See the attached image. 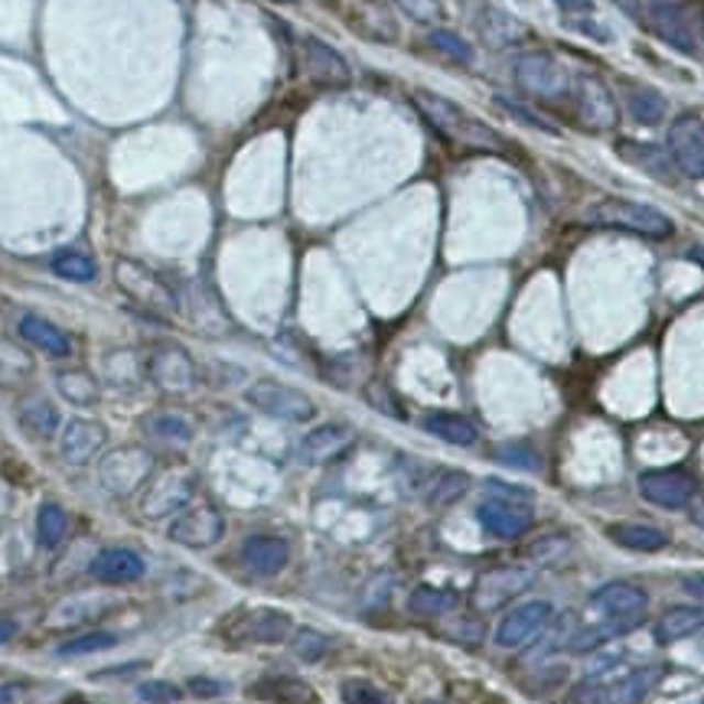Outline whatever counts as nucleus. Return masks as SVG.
<instances>
[{"instance_id": "dca6fc26", "label": "nucleus", "mask_w": 704, "mask_h": 704, "mask_svg": "<svg viewBox=\"0 0 704 704\" xmlns=\"http://www.w3.org/2000/svg\"><path fill=\"white\" fill-rule=\"evenodd\" d=\"M574 101H578V111L581 118L594 128V131H610L619 121V108H616V98L610 88L604 86V79L591 76V73H581L574 79Z\"/></svg>"}, {"instance_id": "2eb2a0df", "label": "nucleus", "mask_w": 704, "mask_h": 704, "mask_svg": "<svg viewBox=\"0 0 704 704\" xmlns=\"http://www.w3.org/2000/svg\"><path fill=\"white\" fill-rule=\"evenodd\" d=\"M516 82L526 88L528 95L558 98L568 91V69L548 53H526L516 59Z\"/></svg>"}, {"instance_id": "39448f33", "label": "nucleus", "mask_w": 704, "mask_h": 704, "mask_svg": "<svg viewBox=\"0 0 704 704\" xmlns=\"http://www.w3.org/2000/svg\"><path fill=\"white\" fill-rule=\"evenodd\" d=\"M245 398H249L252 408H258L267 418L290 421V425L314 421V415H317V405H314L310 395H304L300 388L280 385V382H274V378H258L255 385H249Z\"/></svg>"}, {"instance_id": "bb28decb", "label": "nucleus", "mask_w": 704, "mask_h": 704, "mask_svg": "<svg viewBox=\"0 0 704 704\" xmlns=\"http://www.w3.org/2000/svg\"><path fill=\"white\" fill-rule=\"evenodd\" d=\"M352 443V431L346 425H320L300 440V460L304 463H327L340 457Z\"/></svg>"}, {"instance_id": "58836bf2", "label": "nucleus", "mask_w": 704, "mask_h": 704, "mask_svg": "<svg viewBox=\"0 0 704 704\" xmlns=\"http://www.w3.org/2000/svg\"><path fill=\"white\" fill-rule=\"evenodd\" d=\"M428 43L435 46V53H440L443 59H450L457 66H473V59H476L473 46L460 33H453V30H431Z\"/></svg>"}, {"instance_id": "c9c22d12", "label": "nucleus", "mask_w": 704, "mask_h": 704, "mask_svg": "<svg viewBox=\"0 0 704 704\" xmlns=\"http://www.w3.org/2000/svg\"><path fill=\"white\" fill-rule=\"evenodd\" d=\"M619 154H623L626 161H632V164L646 167L649 174H656V170H659L662 179H669V174H672V157H669V151H662V147L636 144V141H623V144H619Z\"/></svg>"}, {"instance_id": "6ab92c4d", "label": "nucleus", "mask_w": 704, "mask_h": 704, "mask_svg": "<svg viewBox=\"0 0 704 704\" xmlns=\"http://www.w3.org/2000/svg\"><path fill=\"white\" fill-rule=\"evenodd\" d=\"M294 636V619L284 610H271V607H258L249 614L239 616L232 639L239 642H258V646H277L287 642Z\"/></svg>"}, {"instance_id": "0eeeda50", "label": "nucleus", "mask_w": 704, "mask_h": 704, "mask_svg": "<svg viewBox=\"0 0 704 704\" xmlns=\"http://www.w3.org/2000/svg\"><path fill=\"white\" fill-rule=\"evenodd\" d=\"M196 493V480L186 470H164L147 480L144 496H141V516L144 519H170L189 506Z\"/></svg>"}, {"instance_id": "6e6d98bb", "label": "nucleus", "mask_w": 704, "mask_h": 704, "mask_svg": "<svg viewBox=\"0 0 704 704\" xmlns=\"http://www.w3.org/2000/svg\"><path fill=\"white\" fill-rule=\"evenodd\" d=\"M558 7H561L564 13H578V10H581V13H591V10H594L591 0H558Z\"/></svg>"}, {"instance_id": "4c0bfd02", "label": "nucleus", "mask_w": 704, "mask_h": 704, "mask_svg": "<svg viewBox=\"0 0 704 704\" xmlns=\"http://www.w3.org/2000/svg\"><path fill=\"white\" fill-rule=\"evenodd\" d=\"M66 531H69L66 509L56 506V503H43L40 513H36V538H40V544L43 548H56L66 538Z\"/></svg>"}, {"instance_id": "de8ad7c7", "label": "nucleus", "mask_w": 704, "mask_h": 704, "mask_svg": "<svg viewBox=\"0 0 704 704\" xmlns=\"http://www.w3.org/2000/svg\"><path fill=\"white\" fill-rule=\"evenodd\" d=\"M568 551H571V538H564V535H544V538H538V541L528 544V558L538 561V564L561 561Z\"/></svg>"}, {"instance_id": "f3484780", "label": "nucleus", "mask_w": 704, "mask_h": 704, "mask_svg": "<svg viewBox=\"0 0 704 704\" xmlns=\"http://www.w3.org/2000/svg\"><path fill=\"white\" fill-rule=\"evenodd\" d=\"M476 519H480V526L486 528V535H493L499 541H513V538H522L531 528V509L519 499L490 496V499L480 503Z\"/></svg>"}, {"instance_id": "72a5a7b5", "label": "nucleus", "mask_w": 704, "mask_h": 704, "mask_svg": "<svg viewBox=\"0 0 704 704\" xmlns=\"http://www.w3.org/2000/svg\"><path fill=\"white\" fill-rule=\"evenodd\" d=\"M56 392L69 402V405H79V408H88L98 402V378L86 372V369H63L56 375Z\"/></svg>"}, {"instance_id": "b1692460", "label": "nucleus", "mask_w": 704, "mask_h": 704, "mask_svg": "<svg viewBox=\"0 0 704 704\" xmlns=\"http://www.w3.org/2000/svg\"><path fill=\"white\" fill-rule=\"evenodd\" d=\"M108 440V431L98 425V421H88V418H73L66 428H63V438H59V453H63V460L66 463H73V466H82L88 463L98 450H101V443Z\"/></svg>"}, {"instance_id": "f8f14e48", "label": "nucleus", "mask_w": 704, "mask_h": 704, "mask_svg": "<svg viewBox=\"0 0 704 704\" xmlns=\"http://www.w3.org/2000/svg\"><path fill=\"white\" fill-rule=\"evenodd\" d=\"M662 669L659 666H642V669H632L626 675H619L610 685H587L581 689V702L587 704H639L659 682Z\"/></svg>"}, {"instance_id": "20e7f679", "label": "nucleus", "mask_w": 704, "mask_h": 704, "mask_svg": "<svg viewBox=\"0 0 704 704\" xmlns=\"http://www.w3.org/2000/svg\"><path fill=\"white\" fill-rule=\"evenodd\" d=\"M154 476V453L147 447H118L101 457L98 480L111 496H134Z\"/></svg>"}, {"instance_id": "c03bdc74", "label": "nucleus", "mask_w": 704, "mask_h": 704, "mask_svg": "<svg viewBox=\"0 0 704 704\" xmlns=\"http://www.w3.org/2000/svg\"><path fill=\"white\" fill-rule=\"evenodd\" d=\"M340 698H343V704H395L392 692L378 689L369 679H346L340 685Z\"/></svg>"}, {"instance_id": "052dcab7", "label": "nucleus", "mask_w": 704, "mask_h": 704, "mask_svg": "<svg viewBox=\"0 0 704 704\" xmlns=\"http://www.w3.org/2000/svg\"><path fill=\"white\" fill-rule=\"evenodd\" d=\"M692 262L702 264V267H704V245H698V249H692Z\"/></svg>"}, {"instance_id": "5701e85b", "label": "nucleus", "mask_w": 704, "mask_h": 704, "mask_svg": "<svg viewBox=\"0 0 704 704\" xmlns=\"http://www.w3.org/2000/svg\"><path fill=\"white\" fill-rule=\"evenodd\" d=\"M290 561V544L274 535H252L242 544V564L258 574V578H274L287 568Z\"/></svg>"}, {"instance_id": "473e14b6", "label": "nucleus", "mask_w": 704, "mask_h": 704, "mask_svg": "<svg viewBox=\"0 0 704 704\" xmlns=\"http://www.w3.org/2000/svg\"><path fill=\"white\" fill-rule=\"evenodd\" d=\"M33 372H36V362L30 352L20 343L0 340V388H7V392L23 388L33 378Z\"/></svg>"}, {"instance_id": "f704fd0d", "label": "nucleus", "mask_w": 704, "mask_h": 704, "mask_svg": "<svg viewBox=\"0 0 704 704\" xmlns=\"http://www.w3.org/2000/svg\"><path fill=\"white\" fill-rule=\"evenodd\" d=\"M626 105H629V114H632L639 124H646V128L662 124V118H666V111H669L662 91H652V88H632V91L626 95Z\"/></svg>"}, {"instance_id": "e433bc0d", "label": "nucleus", "mask_w": 704, "mask_h": 704, "mask_svg": "<svg viewBox=\"0 0 704 704\" xmlns=\"http://www.w3.org/2000/svg\"><path fill=\"white\" fill-rule=\"evenodd\" d=\"M105 375H108V382L118 385V388H134V385L141 382V375H147V369L138 365V355L131 350H118L108 352V359H105Z\"/></svg>"}, {"instance_id": "c85d7f7f", "label": "nucleus", "mask_w": 704, "mask_h": 704, "mask_svg": "<svg viewBox=\"0 0 704 704\" xmlns=\"http://www.w3.org/2000/svg\"><path fill=\"white\" fill-rule=\"evenodd\" d=\"M20 337H23L30 346H36V350L53 355V359H66V355L73 352L69 333H63L56 323H50L46 317H36V314L20 317Z\"/></svg>"}, {"instance_id": "4d7b16f0", "label": "nucleus", "mask_w": 704, "mask_h": 704, "mask_svg": "<svg viewBox=\"0 0 704 704\" xmlns=\"http://www.w3.org/2000/svg\"><path fill=\"white\" fill-rule=\"evenodd\" d=\"M689 509H692V519H695V526L704 528V493L692 499V506H689Z\"/></svg>"}, {"instance_id": "c756f323", "label": "nucleus", "mask_w": 704, "mask_h": 704, "mask_svg": "<svg viewBox=\"0 0 704 704\" xmlns=\"http://www.w3.org/2000/svg\"><path fill=\"white\" fill-rule=\"evenodd\" d=\"M421 428L431 438L453 443V447H473L480 440V428L466 415H457V411H428Z\"/></svg>"}, {"instance_id": "ea45409f", "label": "nucleus", "mask_w": 704, "mask_h": 704, "mask_svg": "<svg viewBox=\"0 0 704 704\" xmlns=\"http://www.w3.org/2000/svg\"><path fill=\"white\" fill-rule=\"evenodd\" d=\"M53 271L59 277H66V280H76V284H88L98 274V267H95V262L88 258L86 252H73V249L53 255Z\"/></svg>"}, {"instance_id": "cd10ccee", "label": "nucleus", "mask_w": 704, "mask_h": 704, "mask_svg": "<svg viewBox=\"0 0 704 704\" xmlns=\"http://www.w3.org/2000/svg\"><path fill=\"white\" fill-rule=\"evenodd\" d=\"M642 623H646V616H607V623H597V626H584V629H578V632L571 636L568 649H574V652H594V649H601V646L614 642V639H619V636L632 632V629H636V626H642Z\"/></svg>"}, {"instance_id": "4468645a", "label": "nucleus", "mask_w": 704, "mask_h": 704, "mask_svg": "<svg viewBox=\"0 0 704 704\" xmlns=\"http://www.w3.org/2000/svg\"><path fill=\"white\" fill-rule=\"evenodd\" d=\"M669 157L682 174L704 179V121L698 114H682L669 128Z\"/></svg>"}, {"instance_id": "09e8293b", "label": "nucleus", "mask_w": 704, "mask_h": 704, "mask_svg": "<svg viewBox=\"0 0 704 704\" xmlns=\"http://www.w3.org/2000/svg\"><path fill=\"white\" fill-rule=\"evenodd\" d=\"M453 607V597L447 591H435V587H418L411 594V610L421 616H440Z\"/></svg>"}, {"instance_id": "5fc2aeb1", "label": "nucleus", "mask_w": 704, "mask_h": 704, "mask_svg": "<svg viewBox=\"0 0 704 704\" xmlns=\"http://www.w3.org/2000/svg\"><path fill=\"white\" fill-rule=\"evenodd\" d=\"M682 591H685V594H692L695 601H704V571L685 574V578H682Z\"/></svg>"}, {"instance_id": "f03ea898", "label": "nucleus", "mask_w": 704, "mask_h": 704, "mask_svg": "<svg viewBox=\"0 0 704 704\" xmlns=\"http://www.w3.org/2000/svg\"><path fill=\"white\" fill-rule=\"evenodd\" d=\"M584 222L594 229H616L642 239H669L675 232V222L662 209L639 199H623V196H604L591 202L584 209Z\"/></svg>"}, {"instance_id": "603ef678", "label": "nucleus", "mask_w": 704, "mask_h": 704, "mask_svg": "<svg viewBox=\"0 0 704 704\" xmlns=\"http://www.w3.org/2000/svg\"><path fill=\"white\" fill-rule=\"evenodd\" d=\"M179 689H176L174 682H161V679H154V682H144L141 689H138V698L147 704H176L179 702Z\"/></svg>"}, {"instance_id": "9d476101", "label": "nucleus", "mask_w": 704, "mask_h": 704, "mask_svg": "<svg viewBox=\"0 0 704 704\" xmlns=\"http://www.w3.org/2000/svg\"><path fill=\"white\" fill-rule=\"evenodd\" d=\"M222 535H226V519L209 503L186 506L167 528V538L186 548H212L216 541H222Z\"/></svg>"}, {"instance_id": "3c124183", "label": "nucleus", "mask_w": 704, "mask_h": 704, "mask_svg": "<svg viewBox=\"0 0 704 704\" xmlns=\"http://www.w3.org/2000/svg\"><path fill=\"white\" fill-rule=\"evenodd\" d=\"M496 460L506 463V466H516V470H531V473L541 470V457L528 443H506V447H499Z\"/></svg>"}, {"instance_id": "2f4dec72", "label": "nucleus", "mask_w": 704, "mask_h": 704, "mask_svg": "<svg viewBox=\"0 0 704 704\" xmlns=\"http://www.w3.org/2000/svg\"><path fill=\"white\" fill-rule=\"evenodd\" d=\"M610 541L626 548V551H659L669 544V535L662 528L649 526V522H616L607 528Z\"/></svg>"}, {"instance_id": "393cba45", "label": "nucleus", "mask_w": 704, "mask_h": 704, "mask_svg": "<svg viewBox=\"0 0 704 704\" xmlns=\"http://www.w3.org/2000/svg\"><path fill=\"white\" fill-rule=\"evenodd\" d=\"M16 421L30 438L36 440H50L63 425L59 408L46 395H23L20 405H16Z\"/></svg>"}, {"instance_id": "aec40b11", "label": "nucleus", "mask_w": 704, "mask_h": 704, "mask_svg": "<svg viewBox=\"0 0 704 704\" xmlns=\"http://www.w3.org/2000/svg\"><path fill=\"white\" fill-rule=\"evenodd\" d=\"M652 30L679 53L698 56V36L692 26V16L675 0H652Z\"/></svg>"}, {"instance_id": "bf43d9fd", "label": "nucleus", "mask_w": 704, "mask_h": 704, "mask_svg": "<svg viewBox=\"0 0 704 704\" xmlns=\"http://www.w3.org/2000/svg\"><path fill=\"white\" fill-rule=\"evenodd\" d=\"M16 698V689L13 685H0V704H10Z\"/></svg>"}, {"instance_id": "6e6552de", "label": "nucleus", "mask_w": 704, "mask_h": 704, "mask_svg": "<svg viewBox=\"0 0 704 704\" xmlns=\"http://www.w3.org/2000/svg\"><path fill=\"white\" fill-rule=\"evenodd\" d=\"M144 369H147V378L161 392H167V395H186V392H193L196 378H199L193 355L183 350V346H176V343L154 346L151 355H147V362H144Z\"/></svg>"}, {"instance_id": "a18cd8bd", "label": "nucleus", "mask_w": 704, "mask_h": 704, "mask_svg": "<svg viewBox=\"0 0 704 704\" xmlns=\"http://www.w3.org/2000/svg\"><path fill=\"white\" fill-rule=\"evenodd\" d=\"M290 649L300 662H320L330 652V639L317 629H294L290 636Z\"/></svg>"}, {"instance_id": "4be33fe9", "label": "nucleus", "mask_w": 704, "mask_h": 704, "mask_svg": "<svg viewBox=\"0 0 704 704\" xmlns=\"http://www.w3.org/2000/svg\"><path fill=\"white\" fill-rule=\"evenodd\" d=\"M591 604L607 616H646L649 594L632 581H607L591 594Z\"/></svg>"}, {"instance_id": "e2e57ef3", "label": "nucleus", "mask_w": 704, "mask_h": 704, "mask_svg": "<svg viewBox=\"0 0 704 704\" xmlns=\"http://www.w3.org/2000/svg\"><path fill=\"white\" fill-rule=\"evenodd\" d=\"M274 3H294V0H274Z\"/></svg>"}, {"instance_id": "7c9ffc66", "label": "nucleus", "mask_w": 704, "mask_h": 704, "mask_svg": "<svg viewBox=\"0 0 704 704\" xmlns=\"http://www.w3.org/2000/svg\"><path fill=\"white\" fill-rule=\"evenodd\" d=\"M698 629H704V604L702 607H672V610H666L662 619L656 623L652 636H656L659 646H672L679 639L695 636Z\"/></svg>"}, {"instance_id": "1a4fd4ad", "label": "nucleus", "mask_w": 704, "mask_h": 704, "mask_svg": "<svg viewBox=\"0 0 704 704\" xmlns=\"http://www.w3.org/2000/svg\"><path fill=\"white\" fill-rule=\"evenodd\" d=\"M300 69L307 79L320 88H346L352 82L350 63L320 36H304L300 40Z\"/></svg>"}, {"instance_id": "37998d69", "label": "nucleus", "mask_w": 704, "mask_h": 704, "mask_svg": "<svg viewBox=\"0 0 704 704\" xmlns=\"http://www.w3.org/2000/svg\"><path fill=\"white\" fill-rule=\"evenodd\" d=\"M147 431L154 438L170 440V443H189L193 440V425L176 411H161V415L147 418Z\"/></svg>"}, {"instance_id": "9b49d317", "label": "nucleus", "mask_w": 704, "mask_h": 704, "mask_svg": "<svg viewBox=\"0 0 704 704\" xmlns=\"http://www.w3.org/2000/svg\"><path fill=\"white\" fill-rule=\"evenodd\" d=\"M554 619V607L548 601H528V604H519L516 610L499 619L496 632H493V642L503 646V649H519L531 642L548 623Z\"/></svg>"}, {"instance_id": "49530a36", "label": "nucleus", "mask_w": 704, "mask_h": 704, "mask_svg": "<svg viewBox=\"0 0 704 704\" xmlns=\"http://www.w3.org/2000/svg\"><path fill=\"white\" fill-rule=\"evenodd\" d=\"M496 105H499L509 118L522 121V124L535 128V131H541V134H551V138H558V134H561L548 118H541L538 111H531V108H526V105H519V101H516V98H509V95H496Z\"/></svg>"}, {"instance_id": "a19ab883", "label": "nucleus", "mask_w": 704, "mask_h": 704, "mask_svg": "<svg viewBox=\"0 0 704 704\" xmlns=\"http://www.w3.org/2000/svg\"><path fill=\"white\" fill-rule=\"evenodd\" d=\"M111 646H118V636H114V632H105V629H95V632H82V636L63 642V646L56 649V656H59V659H76V656L105 652V649H111Z\"/></svg>"}, {"instance_id": "ddd939ff", "label": "nucleus", "mask_w": 704, "mask_h": 704, "mask_svg": "<svg viewBox=\"0 0 704 704\" xmlns=\"http://www.w3.org/2000/svg\"><path fill=\"white\" fill-rule=\"evenodd\" d=\"M528 587H531V571L528 568H519V564H506V568H496V571H486L476 587H473V604L480 610H496L516 597H522Z\"/></svg>"}, {"instance_id": "a211bd4d", "label": "nucleus", "mask_w": 704, "mask_h": 704, "mask_svg": "<svg viewBox=\"0 0 704 704\" xmlns=\"http://www.w3.org/2000/svg\"><path fill=\"white\" fill-rule=\"evenodd\" d=\"M473 26H476V33H480L490 46H496V50L516 46V43H522L528 36V26L516 13H509L506 7L490 3V0H476Z\"/></svg>"}, {"instance_id": "8fccbe9b", "label": "nucleus", "mask_w": 704, "mask_h": 704, "mask_svg": "<svg viewBox=\"0 0 704 704\" xmlns=\"http://www.w3.org/2000/svg\"><path fill=\"white\" fill-rule=\"evenodd\" d=\"M402 13H408L421 26H438L443 20V3L440 0H392Z\"/></svg>"}, {"instance_id": "412c9836", "label": "nucleus", "mask_w": 704, "mask_h": 704, "mask_svg": "<svg viewBox=\"0 0 704 704\" xmlns=\"http://www.w3.org/2000/svg\"><path fill=\"white\" fill-rule=\"evenodd\" d=\"M88 574L101 584H134L144 578V558L131 548H105L91 558Z\"/></svg>"}, {"instance_id": "13d9d810", "label": "nucleus", "mask_w": 704, "mask_h": 704, "mask_svg": "<svg viewBox=\"0 0 704 704\" xmlns=\"http://www.w3.org/2000/svg\"><path fill=\"white\" fill-rule=\"evenodd\" d=\"M13 629H16V626H13L10 619H0V642H7V639L13 636Z\"/></svg>"}, {"instance_id": "423d86ee", "label": "nucleus", "mask_w": 704, "mask_h": 704, "mask_svg": "<svg viewBox=\"0 0 704 704\" xmlns=\"http://www.w3.org/2000/svg\"><path fill=\"white\" fill-rule=\"evenodd\" d=\"M639 496L659 509L669 513H682L692 506V499L698 496V483L689 470L682 466H662V470H646L639 476Z\"/></svg>"}, {"instance_id": "864d4df0", "label": "nucleus", "mask_w": 704, "mask_h": 704, "mask_svg": "<svg viewBox=\"0 0 704 704\" xmlns=\"http://www.w3.org/2000/svg\"><path fill=\"white\" fill-rule=\"evenodd\" d=\"M189 692H193L196 698H219V695H226V685L216 682V679L196 675V679H189Z\"/></svg>"}, {"instance_id": "a878e982", "label": "nucleus", "mask_w": 704, "mask_h": 704, "mask_svg": "<svg viewBox=\"0 0 704 704\" xmlns=\"http://www.w3.org/2000/svg\"><path fill=\"white\" fill-rule=\"evenodd\" d=\"M249 695L267 704H320V695L304 679H294V675H267V679H258L249 689Z\"/></svg>"}, {"instance_id": "7ed1b4c3", "label": "nucleus", "mask_w": 704, "mask_h": 704, "mask_svg": "<svg viewBox=\"0 0 704 704\" xmlns=\"http://www.w3.org/2000/svg\"><path fill=\"white\" fill-rule=\"evenodd\" d=\"M114 280L124 290V297L134 300L141 310H147V314H154L161 320H170V317L179 314L176 290L157 271H151L147 264L134 262V258H121L114 264Z\"/></svg>"}, {"instance_id": "f257e3e1", "label": "nucleus", "mask_w": 704, "mask_h": 704, "mask_svg": "<svg viewBox=\"0 0 704 704\" xmlns=\"http://www.w3.org/2000/svg\"><path fill=\"white\" fill-rule=\"evenodd\" d=\"M415 108L425 114V121L438 131L443 141H453V144H463V147H473V151H496L503 147V138L483 124L480 118H473L470 111H463L457 101L443 98L438 91H428V88H418L411 95Z\"/></svg>"}, {"instance_id": "680f3d73", "label": "nucleus", "mask_w": 704, "mask_h": 704, "mask_svg": "<svg viewBox=\"0 0 704 704\" xmlns=\"http://www.w3.org/2000/svg\"><path fill=\"white\" fill-rule=\"evenodd\" d=\"M3 513H7V496L0 493V516H3Z\"/></svg>"}, {"instance_id": "79ce46f5", "label": "nucleus", "mask_w": 704, "mask_h": 704, "mask_svg": "<svg viewBox=\"0 0 704 704\" xmlns=\"http://www.w3.org/2000/svg\"><path fill=\"white\" fill-rule=\"evenodd\" d=\"M466 490H470V476H466V473H460V470H443V473H438V480L431 483L428 499H431L435 506H450V503L463 499Z\"/></svg>"}]
</instances>
